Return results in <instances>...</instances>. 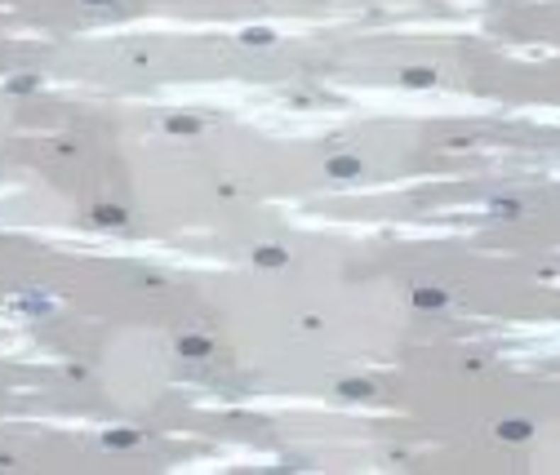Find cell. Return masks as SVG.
<instances>
[{"mask_svg":"<svg viewBox=\"0 0 560 475\" xmlns=\"http://www.w3.org/2000/svg\"><path fill=\"white\" fill-rule=\"evenodd\" d=\"M240 40H245V45H254V49H262V45H271V31H267V27H250Z\"/></svg>","mask_w":560,"mask_h":475,"instance_id":"cell-11","label":"cell"},{"mask_svg":"<svg viewBox=\"0 0 560 475\" xmlns=\"http://www.w3.org/2000/svg\"><path fill=\"white\" fill-rule=\"evenodd\" d=\"M254 262H258V267H285L289 253H285V249H276V244H262V249L254 253Z\"/></svg>","mask_w":560,"mask_h":475,"instance_id":"cell-7","label":"cell"},{"mask_svg":"<svg viewBox=\"0 0 560 475\" xmlns=\"http://www.w3.org/2000/svg\"><path fill=\"white\" fill-rule=\"evenodd\" d=\"M444 302H449L444 289H414V307H422V311H440Z\"/></svg>","mask_w":560,"mask_h":475,"instance_id":"cell-4","label":"cell"},{"mask_svg":"<svg viewBox=\"0 0 560 475\" xmlns=\"http://www.w3.org/2000/svg\"><path fill=\"white\" fill-rule=\"evenodd\" d=\"M209 351H213L209 338H178V355H187V360H205Z\"/></svg>","mask_w":560,"mask_h":475,"instance_id":"cell-3","label":"cell"},{"mask_svg":"<svg viewBox=\"0 0 560 475\" xmlns=\"http://www.w3.org/2000/svg\"><path fill=\"white\" fill-rule=\"evenodd\" d=\"M338 396H347V400H369L374 387H369V382H338Z\"/></svg>","mask_w":560,"mask_h":475,"instance_id":"cell-10","label":"cell"},{"mask_svg":"<svg viewBox=\"0 0 560 475\" xmlns=\"http://www.w3.org/2000/svg\"><path fill=\"white\" fill-rule=\"evenodd\" d=\"M329 178H360V160L356 156H334L329 160Z\"/></svg>","mask_w":560,"mask_h":475,"instance_id":"cell-5","label":"cell"},{"mask_svg":"<svg viewBox=\"0 0 560 475\" xmlns=\"http://www.w3.org/2000/svg\"><path fill=\"white\" fill-rule=\"evenodd\" d=\"M31 89H40V80H36V76H18V80H9V93H31Z\"/></svg>","mask_w":560,"mask_h":475,"instance_id":"cell-12","label":"cell"},{"mask_svg":"<svg viewBox=\"0 0 560 475\" xmlns=\"http://www.w3.org/2000/svg\"><path fill=\"white\" fill-rule=\"evenodd\" d=\"M164 129H169V134H201V120L196 116H169Z\"/></svg>","mask_w":560,"mask_h":475,"instance_id":"cell-9","label":"cell"},{"mask_svg":"<svg viewBox=\"0 0 560 475\" xmlns=\"http://www.w3.org/2000/svg\"><path fill=\"white\" fill-rule=\"evenodd\" d=\"M103 445H107V449H134V445H138V431H129V427L107 431V435H103Z\"/></svg>","mask_w":560,"mask_h":475,"instance_id":"cell-8","label":"cell"},{"mask_svg":"<svg viewBox=\"0 0 560 475\" xmlns=\"http://www.w3.org/2000/svg\"><path fill=\"white\" fill-rule=\"evenodd\" d=\"M498 435L503 440H512V445H520V440H530L534 435V427L525 418H507V422H498Z\"/></svg>","mask_w":560,"mask_h":475,"instance_id":"cell-1","label":"cell"},{"mask_svg":"<svg viewBox=\"0 0 560 475\" xmlns=\"http://www.w3.org/2000/svg\"><path fill=\"white\" fill-rule=\"evenodd\" d=\"M401 80H405L409 89H432V85H436V71H432V67H409Z\"/></svg>","mask_w":560,"mask_h":475,"instance_id":"cell-6","label":"cell"},{"mask_svg":"<svg viewBox=\"0 0 560 475\" xmlns=\"http://www.w3.org/2000/svg\"><path fill=\"white\" fill-rule=\"evenodd\" d=\"M489 209H493V214H503V218H516V214H520V205H516V200H493Z\"/></svg>","mask_w":560,"mask_h":475,"instance_id":"cell-13","label":"cell"},{"mask_svg":"<svg viewBox=\"0 0 560 475\" xmlns=\"http://www.w3.org/2000/svg\"><path fill=\"white\" fill-rule=\"evenodd\" d=\"M94 222H98V227H125L129 214H125L121 205H98V209H94Z\"/></svg>","mask_w":560,"mask_h":475,"instance_id":"cell-2","label":"cell"},{"mask_svg":"<svg viewBox=\"0 0 560 475\" xmlns=\"http://www.w3.org/2000/svg\"><path fill=\"white\" fill-rule=\"evenodd\" d=\"M85 5H116V0H85Z\"/></svg>","mask_w":560,"mask_h":475,"instance_id":"cell-14","label":"cell"}]
</instances>
